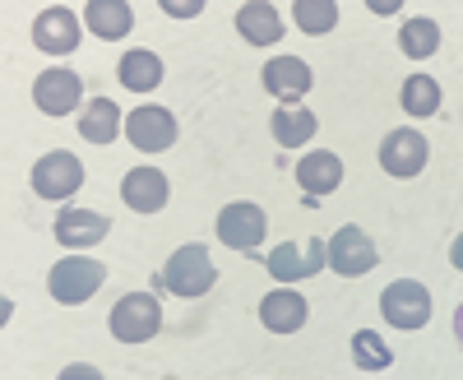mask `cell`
<instances>
[{"label": "cell", "instance_id": "5b68a950", "mask_svg": "<svg viewBox=\"0 0 463 380\" xmlns=\"http://www.w3.org/2000/svg\"><path fill=\"white\" fill-rule=\"evenodd\" d=\"M80 185H84V163L74 154H65V148H56V154L33 163V190L43 200H70Z\"/></svg>", "mask_w": 463, "mask_h": 380}, {"label": "cell", "instance_id": "44dd1931", "mask_svg": "<svg viewBox=\"0 0 463 380\" xmlns=\"http://www.w3.org/2000/svg\"><path fill=\"white\" fill-rule=\"evenodd\" d=\"M269 130H274L279 148H301L306 139H316L320 121H316V111H306V107H279Z\"/></svg>", "mask_w": 463, "mask_h": 380}, {"label": "cell", "instance_id": "52a82bcc", "mask_svg": "<svg viewBox=\"0 0 463 380\" xmlns=\"http://www.w3.org/2000/svg\"><path fill=\"white\" fill-rule=\"evenodd\" d=\"M427 135L421 130H412V126H403V130H390L384 135V144H380V167L390 172V176H417L421 167H427Z\"/></svg>", "mask_w": 463, "mask_h": 380}, {"label": "cell", "instance_id": "83f0119b", "mask_svg": "<svg viewBox=\"0 0 463 380\" xmlns=\"http://www.w3.org/2000/svg\"><path fill=\"white\" fill-rule=\"evenodd\" d=\"M56 380H102V371H98V366H89V362H74V366H65Z\"/></svg>", "mask_w": 463, "mask_h": 380}, {"label": "cell", "instance_id": "7402d4cb", "mask_svg": "<svg viewBox=\"0 0 463 380\" xmlns=\"http://www.w3.org/2000/svg\"><path fill=\"white\" fill-rule=\"evenodd\" d=\"M116 74H121V84L130 93H153L163 84V61H158V52H126Z\"/></svg>", "mask_w": 463, "mask_h": 380}, {"label": "cell", "instance_id": "7c38bea8", "mask_svg": "<svg viewBox=\"0 0 463 380\" xmlns=\"http://www.w3.org/2000/svg\"><path fill=\"white\" fill-rule=\"evenodd\" d=\"M33 43H37V52H52V56L74 52L80 47V19H74V10L47 5L43 14L33 19Z\"/></svg>", "mask_w": 463, "mask_h": 380}, {"label": "cell", "instance_id": "4316f807", "mask_svg": "<svg viewBox=\"0 0 463 380\" xmlns=\"http://www.w3.org/2000/svg\"><path fill=\"white\" fill-rule=\"evenodd\" d=\"M204 5L200 0H163V14H176V19H190V14H200Z\"/></svg>", "mask_w": 463, "mask_h": 380}, {"label": "cell", "instance_id": "cb8c5ba5", "mask_svg": "<svg viewBox=\"0 0 463 380\" xmlns=\"http://www.w3.org/2000/svg\"><path fill=\"white\" fill-rule=\"evenodd\" d=\"M399 52L412 56V61H427L440 52V24L436 19H408L403 33H399Z\"/></svg>", "mask_w": 463, "mask_h": 380}, {"label": "cell", "instance_id": "277c9868", "mask_svg": "<svg viewBox=\"0 0 463 380\" xmlns=\"http://www.w3.org/2000/svg\"><path fill=\"white\" fill-rule=\"evenodd\" d=\"M102 279H107V270L98 260H84V255H70V260H61L56 270H52V279H47V288H52V297L56 301H65V307H74V301H89L98 288H102Z\"/></svg>", "mask_w": 463, "mask_h": 380}, {"label": "cell", "instance_id": "8992f818", "mask_svg": "<svg viewBox=\"0 0 463 380\" xmlns=\"http://www.w3.org/2000/svg\"><path fill=\"white\" fill-rule=\"evenodd\" d=\"M320 264H329V246L325 242H283L274 255H269V274L279 283H297V279H311L320 274Z\"/></svg>", "mask_w": 463, "mask_h": 380}, {"label": "cell", "instance_id": "603a6c76", "mask_svg": "<svg viewBox=\"0 0 463 380\" xmlns=\"http://www.w3.org/2000/svg\"><path fill=\"white\" fill-rule=\"evenodd\" d=\"M399 102H403L408 117H421V121H427V117H436V111H440V84L427 80V74H408Z\"/></svg>", "mask_w": 463, "mask_h": 380}, {"label": "cell", "instance_id": "d4e9b609", "mask_svg": "<svg viewBox=\"0 0 463 380\" xmlns=\"http://www.w3.org/2000/svg\"><path fill=\"white\" fill-rule=\"evenodd\" d=\"M353 362L362 366V371H384L394 362V353L384 348V338L375 334V329H357L353 334Z\"/></svg>", "mask_w": 463, "mask_h": 380}, {"label": "cell", "instance_id": "ac0fdd59", "mask_svg": "<svg viewBox=\"0 0 463 380\" xmlns=\"http://www.w3.org/2000/svg\"><path fill=\"white\" fill-rule=\"evenodd\" d=\"M237 28L250 47H274L283 37V14L274 5H264V0H250V5L237 10Z\"/></svg>", "mask_w": 463, "mask_h": 380}, {"label": "cell", "instance_id": "6da1fadb", "mask_svg": "<svg viewBox=\"0 0 463 380\" xmlns=\"http://www.w3.org/2000/svg\"><path fill=\"white\" fill-rule=\"evenodd\" d=\"M213 279H218V270H213V260H209L204 246H181L163 270L153 274V283L176 292V297H204L213 288Z\"/></svg>", "mask_w": 463, "mask_h": 380}, {"label": "cell", "instance_id": "484cf974", "mask_svg": "<svg viewBox=\"0 0 463 380\" xmlns=\"http://www.w3.org/2000/svg\"><path fill=\"white\" fill-rule=\"evenodd\" d=\"M292 14H297L301 33H329L338 24V5H334V0H297Z\"/></svg>", "mask_w": 463, "mask_h": 380}, {"label": "cell", "instance_id": "2e32d148", "mask_svg": "<svg viewBox=\"0 0 463 380\" xmlns=\"http://www.w3.org/2000/svg\"><path fill=\"white\" fill-rule=\"evenodd\" d=\"M121 200H126L135 214H158V209L167 204V176H163L158 167H135V172H126Z\"/></svg>", "mask_w": 463, "mask_h": 380}, {"label": "cell", "instance_id": "7a4b0ae2", "mask_svg": "<svg viewBox=\"0 0 463 380\" xmlns=\"http://www.w3.org/2000/svg\"><path fill=\"white\" fill-rule=\"evenodd\" d=\"M380 316L394 329H421L431 320V292L417 279H399V283H390L380 292Z\"/></svg>", "mask_w": 463, "mask_h": 380}, {"label": "cell", "instance_id": "9a60e30c", "mask_svg": "<svg viewBox=\"0 0 463 380\" xmlns=\"http://www.w3.org/2000/svg\"><path fill=\"white\" fill-rule=\"evenodd\" d=\"M260 80H264V89L274 93L279 102H297L306 89H311V65H306L301 56H274L264 65Z\"/></svg>", "mask_w": 463, "mask_h": 380}, {"label": "cell", "instance_id": "30bf717a", "mask_svg": "<svg viewBox=\"0 0 463 380\" xmlns=\"http://www.w3.org/2000/svg\"><path fill=\"white\" fill-rule=\"evenodd\" d=\"M126 135L139 154H163V148L176 144V117L167 107H139V111H130Z\"/></svg>", "mask_w": 463, "mask_h": 380}, {"label": "cell", "instance_id": "5bb4252c", "mask_svg": "<svg viewBox=\"0 0 463 380\" xmlns=\"http://www.w3.org/2000/svg\"><path fill=\"white\" fill-rule=\"evenodd\" d=\"M107 233H111V218L107 214H93V209H61V218H56V242L70 246V251L98 246Z\"/></svg>", "mask_w": 463, "mask_h": 380}, {"label": "cell", "instance_id": "f1b7e54d", "mask_svg": "<svg viewBox=\"0 0 463 380\" xmlns=\"http://www.w3.org/2000/svg\"><path fill=\"white\" fill-rule=\"evenodd\" d=\"M449 260H454V270H463V237L449 246Z\"/></svg>", "mask_w": 463, "mask_h": 380}, {"label": "cell", "instance_id": "f546056e", "mask_svg": "<svg viewBox=\"0 0 463 380\" xmlns=\"http://www.w3.org/2000/svg\"><path fill=\"white\" fill-rule=\"evenodd\" d=\"M454 334H458V344H463V301H458V311H454Z\"/></svg>", "mask_w": 463, "mask_h": 380}, {"label": "cell", "instance_id": "3957f363", "mask_svg": "<svg viewBox=\"0 0 463 380\" xmlns=\"http://www.w3.org/2000/svg\"><path fill=\"white\" fill-rule=\"evenodd\" d=\"M163 329V311H158V297L148 292H130L111 307V334L121 338V344H144Z\"/></svg>", "mask_w": 463, "mask_h": 380}, {"label": "cell", "instance_id": "4fadbf2b", "mask_svg": "<svg viewBox=\"0 0 463 380\" xmlns=\"http://www.w3.org/2000/svg\"><path fill=\"white\" fill-rule=\"evenodd\" d=\"M338 181H343V163H338V154H329V148H316V154H306L297 163V185L311 195L306 204H320V195L338 190Z\"/></svg>", "mask_w": 463, "mask_h": 380}, {"label": "cell", "instance_id": "ffe728a7", "mask_svg": "<svg viewBox=\"0 0 463 380\" xmlns=\"http://www.w3.org/2000/svg\"><path fill=\"white\" fill-rule=\"evenodd\" d=\"M121 130H126V121H121V107H116L111 98H93V102L84 107L80 135H84L89 144H111Z\"/></svg>", "mask_w": 463, "mask_h": 380}, {"label": "cell", "instance_id": "8fae6325", "mask_svg": "<svg viewBox=\"0 0 463 380\" xmlns=\"http://www.w3.org/2000/svg\"><path fill=\"white\" fill-rule=\"evenodd\" d=\"M218 237L222 246L232 251H255L264 242V209L250 204V200H237V204H227L218 214Z\"/></svg>", "mask_w": 463, "mask_h": 380}, {"label": "cell", "instance_id": "e0dca14e", "mask_svg": "<svg viewBox=\"0 0 463 380\" xmlns=\"http://www.w3.org/2000/svg\"><path fill=\"white\" fill-rule=\"evenodd\" d=\"M306 311H311L306 297L292 292V288H279V292H269L260 301V320H264V329H274V334H297L306 325Z\"/></svg>", "mask_w": 463, "mask_h": 380}, {"label": "cell", "instance_id": "ba28073f", "mask_svg": "<svg viewBox=\"0 0 463 380\" xmlns=\"http://www.w3.org/2000/svg\"><path fill=\"white\" fill-rule=\"evenodd\" d=\"M84 98V84H80V74L74 70H43L33 80V102L37 111H47V117H65V111H74Z\"/></svg>", "mask_w": 463, "mask_h": 380}, {"label": "cell", "instance_id": "9c48e42d", "mask_svg": "<svg viewBox=\"0 0 463 380\" xmlns=\"http://www.w3.org/2000/svg\"><path fill=\"white\" fill-rule=\"evenodd\" d=\"M375 264V246L371 237L362 233V227H338V233L329 237V270L343 274V279H362L371 274Z\"/></svg>", "mask_w": 463, "mask_h": 380}, {"label": "cell", "instance_id": "d6986e66", "mask_svg": "<svg viewBox=\"0 0 463 380\" xmlns=\"http://www.w3.org/2000/svg\"><path fill=\"white\" fill-rule=\"evenodd\" d=\"M84 24L102 37V43H116V37L130 33L135 10L126 5V0H89V5H84Z\"/></svg>", "mask_w": 463, "mask_h": 380}]
</instances>
